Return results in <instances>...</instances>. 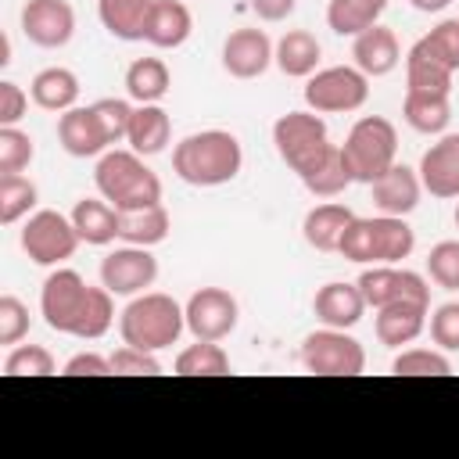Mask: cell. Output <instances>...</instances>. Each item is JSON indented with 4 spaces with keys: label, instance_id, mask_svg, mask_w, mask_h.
I'll list each match as a JSON object with an SVG mask.
<instances>
[{
    "label": "cell",
    "instance_id": "obj_1",
    "mask_svg": "<svg viewBox=\"0 0 459 459\" xmlns=\"http://www.w3.org/2000/svg\"><path fill=\"white\" fill-rule=\"evenodd\" d=\"M244 169V147L226 129H201L172 147V172L190 186L233 183Z\"/></svg>",
    "mask_w": 459,
    "mask_h": 459
},
{
    "label": "cell",
    "instance_id": "obj_2",
    "mask_svg": "<svg viewBox=\"0 0 459 459\" xmlns=\"http://www.w3.org/2000/svg\"><path fill=\"white\" fill-rule=\"evenodd\" d=\"M416 247V233L405 215H369L351 219L341 233L337 255L355 265H398Z\"/></svg>",
    "mask_w": 459,
    "mask_h": 459
},
{
    "label": "cell",
    "instance_id": "obj_3",
    "mask_svg": "<svg viewBox=\"0 0 459 459\" xmlns=\"http://www.w3.org/2000/svg\"><path fill=\"white\" fill-rule=\"evenodd\" d=\"M93 183H97V194L111 201L118 212L161 204V179L143 165V154L136 151H118V147L104 151L97 158Z\"/></svg>",
    "mask_w": 459,
    "mask_h": 459
},
{
    "label": "cell",
    "instance_id": "obj_4",
    "mask_svg": "<svg viewBox=\"0 0 459 459\" xmlns=\"http://www.w3.org/2000/svg\"><path fill=\"white\" fill-rule=\"evenodd\" d=\"M183 330H186L183 305L172 294H161V290H143L118 312L122 344H133V348H143V351L172 348Z\"/></svg>",
    "mask_w": 459,
    "mask_h": 459
},
{
    "label": "cell",
    "instance_id": "obj_5",
    "mask_svg": "<svg viewBox=\"0 0 459 459\" xmlns=\"http://www.w3.org/2000/svg\"><path fill=\"white\" fill-rule=\"evenodd\" d=\"M341 154L348 161V172L355 183H377L394 161H398V129L394 122H387L384 115H362L344 143H341Z\"/></svg>",
    "mask_w": 459,
    "mask_h": 459
},
{
    "label": "cell",
    "instance_id": "obj_6",
    "mask_svg": "<svg viewBox=\"0 0 459 459\" xmlns=\"http://www.w3.org/2000/svg\"><path fill=\"white\" fill-rule=\"evenodd\" d=\"M273 147L280 154V161L301 179L305 172H312L337 143H330L326 122L319 111H287L273 122Z\"/></svg>",
    "mask_w": 459,
    "mask_h": 459
},
{
    "label": "cell",
    "instance_id": "obj_7",
    "mask_svg": "<svg viewBox=\"0 0 459 459\" xmlns=\"http://www.w3.org/2000/svg\"><path fill=\"white\" fill-rule=\"evenodd\" d=\"M369 100V75L355 65L316 68L305 79V104L319 115H348Z\"/></svg>",
    "mask_w": 459,
    "mask_h": 459
},
{
    "label": "cell",
    "instance_id": "obj_8",
    "mask_svg": "<svg viewBox=\"0 0 459 459\" xmlns=\"http://www.w3.org/2000/svg\"><path fill=\"white\" fill-rule=\"evenodd\" d=\"M18 244L29 255V262L50 269V265L68 262L75 255V247L82 244V237H79L72 215H61L54 208H39L25 219L22 233H18Z\"/></svg>",
    "mask_w": 459,
    "mask_h": 459
},
{
    "label": "cell",
    "instance_id": "obj_9",
    "mask_svg": "<svg viewBox=\"0 0 459 459\" xmlns=\"http://www.w3.org/2000/svg\"><path fill=\"white\" fill-rule=\"evenodd\" d=\"M298 359L316 377H359L366 369V348L348 330H337V326L312 330L301 341Z\"/></svg>",
    "mask_w": 459,
    "mask_h": 459
},
{
    "label": "cell",
    "instance_id": "obj_10",
    "mask_svg": "<svg viewBox=\"0 0 459 459\" xmlns=\"http://www.w3.org/2000/svg\"><path fill=\"white\" fill-rule=\"evenodd\" d=\"M86 301H90V283L75 269H61L57 265L39 287V316H43V323L50 330H57V333H68V337L75 333Z\"/></svg>",
    "mask_w": 459,
    "mask_h": 459
},
{
    "label": "cell",
    "instance_id": "obj_11",
    "mask_svg": "<svg viewBox=\"0 0 459 459\" xmlns=\"http://www.w3.org/2000/svg\"><path fill=\"white\" fill-rule=\"evenodd\" d=\"M186 330L194 341H226L240 323V305L226 287H201L186 298Z\"/></svg>",
    "mask_w": 459,
    "mask_h": 459
},
{
    "label": "cell",
    "instance_id": "obj_12",
    "mask_svg": "<svg viewBox=\"0 0 459 459\" xmlns=\"http://www.w3.org/2000/svg\"><path fill=\"white\" fill-rule=\"evenodd\" d=\"M154 280H158V258L151 255V247L122 244L100 258V283L115 298H136L147 287H154Z\"/></svg>",
    "mask_w": 459,
    "mask_h": 459
},
{
    "label": "cell",
    "instance_id": "obj_13",
    "mask_svg": "<svg viewBox=\"0 0 459 459\" xmlns=\"http://www.w3.org/2000/svg\"><path fill=\"white\" fill-rule=\"evenodd\" d=\"M355 283L369 308H384L391 301H427L430 305V283L412 269L369 265V269H362V276Z\"/></svg>",
    "mask_w": 459,
    "mask_h": 459
},
{
    "label": "cell",
    "instance_id": "obj_14",
    "mask_svg": "<svg viewBox=\"0 0 459 459\" xmlns=\"http://www.w3.org/2000/svg\"><path fill=\"white\" fill-rule=\"evenodd\" d=\"M22 32L39 50H61L75 36V7L68 0H25Z\"/></svg>",
    "mask_w": 459,
    "mask_h": 459
},
{
    "label": "cell",
    "instance_id": "obj_15",
    "mask_svg": "<svg viewBox=\"0 0 459 459\" xmlns=\"http://www.w3.org/2000/svg\"><path fill=\"white\" fill-rule=\"evenodd\" d=\"M420 183L430 197H459V133H441L420 158Z\"/></svg>",
    "mask_w": 459,
    "mask_h": 459
},
{
    "label": "cell",
    "instance_id": "obj_16",
    "mask_svg": "<svg viewBox=\"0 0 459 459\" xmlns=\"http://www.w3.org/2000/svg\"><path fill=\"white\" fill-rule=\"evenodd\" d=\"M276 43L262 29H233L222 39V68L233 79H258L273 65Z\"/></svg>",
    "mask_w": 459,
    "mask_h": 459
},
{
    "label": "cell",
    "instance_id": "obj_17",
    "mask_svg": "<svg viewBox=\"0 0 459 459\" xmlns=\"http://www.w3.org/2000/svg\"><path fill=\"white\" fill-rule=\"evenodd\" d=\"M57 143L72 158H100L104 151H111V140H108L93 104H86V108L75 104L57 115Z\"/></svg>",
    "mask_w": 459,
    "mask_h": 459
},
{
    "label": "cell",
    "instance_id": "obj_18",
    "mask_svg": "<svg viewBox=\"0 0 459 459\" xmlns=\"http://www.w3.org/2000/svg\"><path fill=\"white\" fill-rule=\"evenodd\" d=\"M351 57H355V68L366 72L369 79H380V75H391L402 61V47H398V36L394 29L387 25H369L366 32L351 36Z\"/></svg>",
    "mask_w": 459,
    "mask_h": 459
},
{
    "label": "cell",
    "instance_id": "obj_19",
    "mask_svg": "<svg viewBox=\"0 0 459 459\" xmlns=\"http://www.w3.org/2000/svg\"><path fill=\"white\" fill-rule=\"evenodd\" d=\"M366 298L359 290V283H341V280H330L316 290L312 298V312L323 326H337V330H351L362 316H366Z\"/></svg>",
    "mask_w": 459,
    "mask_h": 459
},
{
    "label": "cell",
    "instance_id": "obj_20",
    "mask_svg": "<svg viewBox=\"0 0 459 459\" xmlns=\"http://www.w3.org/2000/svg\"><path fill=\"white\" fill-rule=\"evenodd\" d=\"M427 312H430L427 301H391V305L377 308V319H373L377 341L387 348L412 344L427 330Z\"/></svg>",
    "mask_w": 459,
    "mask_h": 459
},
{
    "label": "cell",
    "instance_id": "obj_21",
    "mask_svg": "<svg viewBox=\"0 0 459 459\" xmlns=\"http://www.w3.org/2000/svg\"><path fill=\"white\" fill-rule=\"evenodd\" d=\"M369 190H373V204H377L380 215H409L420 204L423 183H420L416 169L394 161L377 183H369Z\"/></svg>",
    "mask_w": 459,
    "mask_h": 459
},
{
    "label": "cell",
    "instance_id": "obj_22",
    "mask_svg": "<svg viewBox=\"0 0 459 459\" xmlns=\"http://www.w3.org/2000/svg\"><path fill=\"white\" fill-rule=\"evenodd\" d=\"M190 32H194V14L183 0H154L143 43H151L158 50H176L190 39Z\"/></svg>",
    "mask_w": 459,
    "mask_h": 459
},
{
    "label": "cell",
    "instance_id": "obj_23",
    "mask_svg": "<svg viewBox=\"0 0 459 459\" xmlns=\"http://www.w3.org/2000/svg\"><path fill=\"white\" fill-rule=\"evenodd\" d=\"M319 57H323V47L308 29H287L273 50V65L290 79H308L319 68Z\"/></svg>",
    "mask_w": 459,
    "mask_h": 459
},
{
    "label": "cell",
    "instance_id": "obj_24",
    "mask_svg": "<svg viewBox=\"0 0 459 459\" xmlns=\"http://www.w3.org/2000/svg\"><path fill=\"white\" fill-rule=\"evenodd\" d=\"M29 97H32L36 108H43V111H57V115H61V111H68V108L79 104V75H75L72 68L50 65V68H43V72L32 75V82H29Z\"/></svg>",
    "mask_w": 459,
    "mask_h": 459
},
{
    "label": "cell",
    "instance_id": "obj_25",
    "mask_svg": "<svg viewBox=\"0 0 459 459\" xmlns=\"http://www.w3.org/2000/svg\"><path fill=\"white\" fill-rule=\"evenodd\" d=\"M172 140V118L161 104H136L133 111V122H129V151L151 158V154H161Z\"/></svg>",
    "mask_w": 459,
    "mask_h": 459
},
{
    "label": "cell",
    "instance_id": "obj_26",
    "mask_svg": "<svg viewBox=\"0 0 459 459\" xmlns=\"http://www.w3.org/2000/svg\"><path fill=\"white\" fill-rule=\"evenodd\" d=\"M351 219H355V212H351L348 204H341V201L316 204V208H308L305 219H301V237H305V244L316 247V251H337L341 233H344V226H348Z\"/></svg>",
    "mask_w": 459,
    "mask_h": 459
},
{
    "label": "cell",
    "instance_id": "obj_27",
    "mask_svg": "<svg viewBox=\"0 0 459 459\" xmlns=\"http://www.w3.org/2000/svg\"><path fill=\"white\" fill-rule=\"evenodd\" d=\"M402 118L423 133V136H441L452 122V93H420V90H405L402 100Z\"/></svg>",
    "mask_w": 459,
    "mask_h": 459
},
{
    "label": "cell",
    "instance_id": "obj_28",
    "mask_svg": "<svg viewBox=\"0 0 459 459\" xmlns=\"http://www.w3.org/2000/svg\"><path fill=\"white\" fill-rule=\"evenodd\" d=\"M72 222L82 237V244L104 247L111 240H118V208L104 197H79L72 208Z\"/></svg>",
    "mask_w": 459,
    "mask_h": 459
},
{
    "label": "cell",
    "instance_id": "obj_29",
    "mask_svg": "<svg viewBox=\"0 0 459 459\" xmlns=\"http://www.w3.org/2000/svg\"><path fill=\"white\" fill-rule=\"evenodd\" d=\"M151 7H154V0H97V18L115 39L136 43L147 32Z\"/></svg>",
    "mask_w": 459,
    "mask_h": 459
},
{
    "label": "cell",
    "instance_id": "obj_30",
    "mask_svg": "<svg viewBox=\"0 0 459 459\" xmlns=\"http://www.w3.org/2000/svg\"><path fill=\"white\" fill-rule=\"evenodd\" d=\"M172 230V215L165 204H151V208H136V212H118V240L122 244H136V247H154L161 240H169Z\"/></svg>",
    "mask_w": 459,
    "mask_h": 459
},
{
    "label": "cell",
    "instance_id": "obj_31",
    "mask_svg": "<svg viewBox=\"0 0 459 459\" xmlns=\"http://www.w3.org/2000/svg\"><path fill=\"white\" fill-rule=\"evenodd\" d=\"M172 90V72L161 57H136L126 68V93L136 104H161V97Z\"/></svg>",
    "mask_w": 459,
    "mask_h": 459
},
{
    "label": "cell",
    "instance_id": "obj_32",
    "mask_svg": "<svg viewBox=\"0 0 459 459\" xmlns=\"http://www.w3.org/2000/svg\"><path fill=\"white\" fill-rule=\"evenodd\" d=\"M384 11H387V0H330L326 4V25L337 36H359L369 25H377Z\"/></svg>",
    "mask_w": 459,
    "mask_h": 459
},
{
    "label": "cell",
    "instance_id": "obj_33",
    "mask_svg": "<svg viewBox=\"0 0 459 459\" xmlns=\"http://www.w3.org/2000/svg\"><path fill=\"white\" fill-rule=\"evenodd\" d=\"M36 201H39V190L29 176H22V172L0 176V222L4 226L29 219L36 212Z\"/></svg>",
    "mask_w": 459,
    "mask_h": 459
},
{
    "label": "cell",
    "instance_id": "obj_34",
    "mask_svg": "<svg viewBox=\"0 0 459 459\" xmlns=\"http://www.w3.org/2000/svg\"><path fill=\"white\" fill-rule=\"evenodd\" d=\"M176 373L179 377H222L230 373V355L219 341H197L176 355Z\"/></svg>",
    "mask_w": 459,
    "mask_h": 459
},
{
    "label": "cell",
    "instance_id": "obj_35",
    "mask_svg": "<svg viewBox=\"0 0 459 459\" xmlns=\"http://www.w3.org/2000/svg\"><path fill=\"white\" fill-rule=\"evenodd\" d=\"M452 75L448 68H441L434 57H427L423 50L409 47L405 54V90H420V93H452Z\"/></svg>",
    "mask_w": 459,
    "mask_h": 459
},
{
    "label": "cell",
    "instance_id": "obj_36",
    "mask_svg": "<svg viewBox=\"0 0 459 459\" xmlns=\"http://www.w3.org/2000/svg\"><path fill=\"white\" fill-rule=\"evenodd\" d=\"M348 183H355V179H351V172H348V161H344V154H341V143H337L312 172L301 176V186H305L312 197H337Z\"/></svg>",
    "mask_w": 459,
    "mask_h": 459
},
{
    "label": "cell",
    "instance_id": "obj_37",
    "mask_svg": "<svg viewBox=\"0 0 459 459\" xmlns=\"http://www.w3.org/2000/svg\"><path fill=\"white\" fill-rule=\"evenodd\" d=\"M412 47L423 50L427 57H434L441 68L459 72V18H445V22H437V25H434L427 36H420Z\"/></svg>",
    "mask_w": 459,
    "mask_h": 459
},
{
    "label": "cell",
    "instance_id": "obj_38",
    "mask_svg": "<svg viewBox=\"0 0 459 459\" xmlns=\"http://www.w3.org/2000/svg\"><path fill=\"white\" fill-rule=\"evenodd\" d=\"M115 294L100 283V287H90V301H86V308H82V316H79V326H75V333L72 337H79V341H97V337H104L108 330H111V323H115V301H111Z\"/></svg>",
    "mask_w": 459,
    "mask_h": 459
},
{
    "label": "cell",
    "instance_id": "obj_39",
    "mask_svg": "<svg viewBox=\"0 0 459 459\" xmlns=\"http://www.w3.org/2000/svg\"><path fill=\"white\" fill-rule=\"evenodd\" d=\"M391 373H398V377H448L452 362L441 348H405L394 355Z\"/></svg>",
    "mask_w": 459,
    "mask_h": 459
},
{
    "label": "cell",
    "instance_id": "obj_40",
    "mask_svg": "<svg viewBox=\"0 0 459 459\" xmlns=\"http://www.w3.org/2000/svg\"><path fill=\"white\" fill-rule=\"evenodd\" d=\"M36 158V140L18 126H0V176L25 172Z\"/></svg>",
    "mask_w": 459,
    "mask_h": 459
},
{
    "label": "cell",
    "instance_id": "obj_41",
    "mask_svg": "<svg viewBox=\"0 0 459 459\" xmlns=\"http://www.w3.org/2000/svg\"><path fill=\"white\" fill-rule=\"evenodd\" d=\"M4 373L7 377H50L57 373V362L43 344H14L11 355L4 359Z\"/></svg>",
    "mask_w": 459,
    "mask_h": 459
},
{
    "label": "cell",
    "instance_id": "obj_42",
    "mask_svg": "<svg viewBox=\"0 0 459 459\" xmlns=\"http://www.w3.org/2000/svg\"><path fill=\"white\" fill-rule=\"evenodd\" d=\"M427 273L441 290H459V240H441L427 255Z\"/></svg>",
    "mask_w": 459,
    "mask_h": 459
},
{
    "label": "cell",
    "instance_id": "obj_43",
    "mask_svg": "<svg viewBox=\"0 0 459 459\" xmlns=\"http://www.w3.org/2000/svg\"><path fill=\"white\" fill-rule=\"evenodd\" d=\"M93 111H97V118H100L111 147L129 136V122H133V111H136L129 100H122V97H100V100H93Z\"/></svg>",
    "mask_w": 459,
    "mask_h": 459
},
{
    "label": "cell",
    "instance_id": "obj_44",
    "mask_svg": "<svg viewBox=\"0 0 459 459\" xmlns=\"http://www.w3.org/2000/svg\"><path fill=\"white\" fill-rule=\"evenodd\" d=\"M29 305L14 294H0V344H18L29 333Z\"/></svg>",
    "mask_w": 459,
    "mask_h": 459
},
{
    "label": "cell",
    "instance_id": "obj_45",
    "mask_svg": "<svg viewBox=\"0 0 459 459\" xmlns=\"http://www.w3.org/2000/svg\"><path fill=\"white\" fill-rule=\"evenodd\" d=\"M111 373H118V377H158L161 362L154 359V351L122 344L118 351H111Z\"/></svg>",
    "mask_w": 459,
    "mask_h": 459
},
{
    "label": "cell",
    "instance_id": "obj_46",
    "mask_svg": "<svg viewBox=\"0 0 459 459\" xmlns=\"http://www.w3.org/2000/svg\"><path fill=\"white\" fill-rule=\"evenodd\" d=\"M430 341L441 351H459V301H445L430 312Z\"/></svg>",
    "mask_w": 459,
    "mask_h": 459
},
{
    "label": "cell",
    "instance_id": "obj_47",
    "mask_svg": "<svg viewBox=\"0 0 459 459\" xmlns=\"http://www.w3.org/2000/svg\"><path fill=\"white\" fill-rule=\"evenodd\" d=\"M25 111H29V93L18 82L4 79L0 82V126H18Z\"/></svg>",
    "mask_w": 459,
    "mask_h": 459
},
{
    "label": "cell",
    "instance_id": "obj_48",
    "mask_svg": "<svg viewBox=\"0 0 459 459\" xmlns=\"http://www.w3.org/2000/svg\"><path fill=\"white\" fill-rule=\"evenodd\" d=\"M61 373H65V377H108V373H111V355L104 359V355H97V351H79V355H72V359L65 362Z\"/></svg>",
    "mask_w": 459,
    "mask_h": 459
},
{
    "label": "cell",
    "instance_id": "obj_49",
    "mask_svg": "<svg viewBox=\"0 0 459 459\" xmlns=\"http://www.w3.org/2000/svg\"><path fill=\"white\" fill-rule=\"evenodd\" d=\"M298 0H251V11L262 18V22H287L294 14Z\"/></svg>",
    "mask_w": 459,
    "mask_h": 459
},
{
    "label": "cell",
    "instance_id": "obj_50",
    "mask_svg": "<svg viewBox=\"0 0 459 459\" xmlns=\"http://www.w3.org/2000/svg\"><path fill=\"white\" fill-rule=\"evenodd\" d=\"M416 11H423V14H437V11H445L452 0H409Z\"/></svg>",
    "mask_w": 459,
    "mask_h": 459
},
{
    "label": "cell",
    "instance_id": "obj_51",
    "mask_svg": "<svg viewBox=\"0 0 459 459\" xmlns=\"http://www.w3.org/2000/svg\"><path fill=\"white\" fill-rule=\"evenodd\" d=\"M455 226H459V204H455Z\"/></svg>",
    "mask_w": 459,
    "mask_h": 459
}]
</instances>
